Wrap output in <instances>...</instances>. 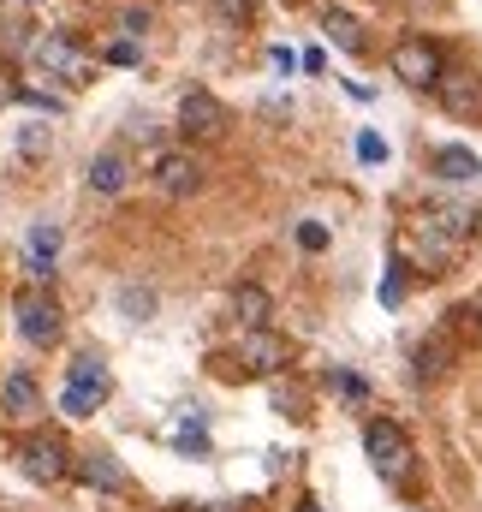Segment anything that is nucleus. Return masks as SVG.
Segmentation results:
<instances>
[{"label":"nucleus","mask_w":482,"mask_h":512,"mask_svg":"<svg viewBox=\"0 0 482 512\" xmlns=\"http://www.w3.org/2000/svg\"><path fill=\"white\" fill-rule=\"evenodd\" d=\"M477 221H482V209H471V203H423L411 233H405V251H411V262L423 274H441L459 256V245H471Z\"/></svg>","instance_id":"f257e3e1"},{"label":"nucleus","mask_w":482,"mask_h":512,"mask_svg":"<svg viewBox=\"0 0 482 512\" xmlns=\"http://www.w3.org/2000/svg\"><path fill=\"white\" fill-rule=\"evenodd\" d=\"M18 471H24L30 483H42V489L66 483V477H72V447H66V435H60V429H30V435L18 441Z\"/></svg>","instance_id":"f03ea898"},{"label":"nucleus","mask_w":482,"mask_h":512,"mask_svg":"<svg viewBox=\"0 0 482 512\" xmlns=\"http://www.w3.org/2000/svg\"><path fill=\"white\" fill-rule=\"evenodd\" d=\"M108 393H114V376H108V364L84 352V358L72 364L66 387H60V411H66V417H96V411L108 405Z\"/></svg>","instance_id":"7ed1b4c3"},{"label":"nucleus","mask_w":482,"mask_h":512,"mask_svg":"<svg viewBox=\"0 0 482 512\" xmlns=\"http://www.w3.org/2000/svg\"><path fill=\"white\" fill-rule=\"evenodd\" d=\"M363 453H369L375 477H387V483H399L411 471V435L399 423H387V417H369L363 423Z\"/></svg>","instance_id":"20e7f679"},{"label":"nucleus","mask_w":482,"mask_h":512,"mask_svg":"<svg viewBox=\"0 0 482 512\" xmlns=\"http://www.w3.org/2000/svg\"><path fill=\"white\" fill-rule=\"evenodd\" d=\"M12 316H18V334H24L30 346H54L60 328H66V316H60V304H54L48 286H24V292L12 298Z\"/></svg>","instance_id":"39448f33"},{"label":"nucleus","mask_w":482,"mask_h":512,"mask_svg":"<svg viewBox=\"0 0 482 512\" xmlns=\"http://www.w3.org/2000/svg\"><path fill=\"white\" fill-rule=\"evenodd\" d=\"M30 60H36L48 78H66V84H84V78H90V54H84L78 36H66V30H42V36L30 42Z\"/></svg>","instance_id":"423d86ee"},{"label":"nucleus","mask_w":482,"mask_h":512,"mask_svg":"<svg viewBox=\"0 0 482 512\" xmlns=\"http://www.w3.org/2000/svg\"><path fill=\"white\" fill-rule=\"evenodd\" d=\"M393 78L399 84H411V90H435L441 84V72H447V54L429 42V36H405L399 48H393Z\"/></svg>","instance_id":"0eeeda50"},{"label":"nucleus","mask_w":482,"mask_h":512,"mask_svg":"<svg viewBox=\"0 0 482 512\" xmlns=\"http://www.w3.org/2000/svg\"><path fill=\"white\" fill-rule=\"evenodd\" d=\"M155 191L161 197H197L203 191V161L191 149H161L155 155Z\"/></svg>","instance_id":"6e6552de"},{"label":"nucleus","mask_w":482,"mask_h":512,"mask_svg":"<svg viewBox=\"0 0 482 512\" xmlns=\"http://www.w3.org/2000/svg\"><path fill=\"white\" fill-rule=\"evenodd\" d=\"M179 131H185L191 143L221 137V131H227V108H221V96H209V90H185V102H179Z\"/></svg>","instance_id":"1a4fd4ad"},{"label":"nucleus","mask_w":482,"mask_h":512,"mask_svg":"<svg viewBox=\"0 0 482 512\" xmlns=\"http://www.w3.org/2000/svg\"><path fill=\"white\" fill-rule=\"evenodd\" d=\"M244 370L250 376H280L286 370V358H292V346L280 340V334H268V328H256V334H244Z\"/></svg>","instance_id":"9d476101"},{"label":"nucleus","mask_w":482,"mask_h":512,"mask_svg":"<svg viewBox=\"0 0 482 512\" xmlns=\"http://www.w3.org/2000/svg\"><path fill=\"white\" fill-rule=\"evenodd\" d=\"M435 96H441V108H447V114H465V120H477V114H482V84L471 78V72H441Z\"/></svg>","instance_id":"9b49d317"},{"label":"nucleus","mask_w":482,"mask_h":512,"mask_svg":"<svg viewBox=\"0 0 482 512\" xmlns=\"http://www.w3.org/2000/svg\"><path fill=\"white\" fill-rule=\"evenodd\" d=\"M0 411L6 417H36L42 411V387L30 370H6V382H0Z\"/></svg>","instance_id":"f8f14e48"},{"label":"nucleus","mask_w":482,"mask_h":512,"mask_svg":"<svg viewBox=\"0 0 482 512\" xmlns=\"http://www.w3.org/2000/svg\"><path fill=\"white\" fill-rule=\"evenodd\" d=\"M72 471H78V483H90V489H108V495L125 489V465L114 453H84V459H72Z\"/></svg>","instance_id":"ddd939ff"},{"label":"nucleus","mask_w":482,"mask_h":512,"mask_svg":"<svg viewBox=\"0 0 482 512\" xmlns=\"http://www.w3.org/2000/svg\"><path fill=\"white\" fill-rule=\"evenodd\" d=\"M125 179H131V155H125L120 143H114V149H102V155L90 161V191L114 197V191H125Z\"/></svg>","instance_id":"4468645a"},{"label":"nucleus","mask_w":482,"mask_h":512,"mask_svg":"<svg viewBox=\"0 0 482 512\" xmlns=\"http://www.w3.org/2000/svg\"><path fill=\"white\" fill-rule=\"evenodd\" d=\"M322 30H328V42L340 54H363V24L352 6H322Z\"/></svg>","instance_id":"2eb2a0df"},{"label":"nucleus","mask_w":482,"mask_h":512,"mask_svg":"<svg viewBox=\"0 0 482 512\" xmlns=\"http://www.w3.org/2000/svg\"><path fill=\"white\" fill-rule=\"evenodd\" d=\"M233 316H239L250 334H256V328H268V316H274V298H268V286L244 280L239 292H233Z\"/></svg>","instance_id":"dca6fc26"},{"label":"nucleus","mask_w":482,"mask_h":512,"mask_svg":"<svg viewBox=\"0 0 482 512\" xmlns=\"http://www.w3.org/2000/svg\"><path fill=\"white\" fill-rule=\"evenodd\" d=\"M429 167H435V179H447V185H471V179L482 173V161L471 155V149H459V143L435 149V161H429Z\"/></svg>","instance_id":"f3484780"},{"label":"nucleus","mask_w":482,"mask_h":512,"mask_svg":"<svg viewBox=\"0 0 482 512\" xmlns=\"http://www.w3.org/2000/svg\"><path fill=\"white\" fill-rule=\"evenodd\" d=\"M54 251H60V227H54V221H42V227L30 233V274H36V286H48V280H54Z\"/></svg>","instance_id":"a211bd4d"},{"label":"nucleus","mask_w":482,"mask_h":512,"mask_svg":"<svg viewBox=\"0 0 482 512\" xmlns=\"http://www.w3.org/2000/svg\"><path fill=\"white\" fill-rule=\"evenodd\" d=\"M411 364H417V382H435V376L447 370V340H441V334H435V340H423Z\"/></svg>","instance_id":"6ab92c4d"},{"label":"nucleus","mask_w":482,"mask_h":512,"mask_svg":"<svg viewBox=\"0 0 482 512\" xmlns=\"http://www.w3.org/2000/svg\"><path fill=\"white\" fill-rule=\"evenodd\" d=\"M120 310L131 322H149V310H155V292H143V286H125L120 292Z\"/></svg>","instance_id":"aec40b11"},{"label":"nucleus","mask_w":482,"mask_h":512,"mask_svg":"<svg viewBox=\"0 0 482 512\" xmlns=\"http://www.w3.org/2000/svg\"><path fill=\"white\" fill-rule=\"evenodd\" d=\"M102 60H114V66H137V60H143V48H137L131 36H114V42L102 48Z\"/></svg>","instance_id":"412c9836"},{"label":"nucleus","mask_w":482,"mask_h":512,"mask_svg":"<svg viewBox=\"0 0 482 512\" xmlns=\"http://www.w3.org/2000/svg\"><path fill=\"white\" fill-rule=\"evenodd\" d=\"M215 12H221L227 24H250V18H256V0H215Z\"/></svg>","instance_id":"4be33fe9"},{"label":"nucleus","mask_w":482,"mask_h":512,"mask_svg":"<svg viewBox=\"0 0 482 512\" xmlns=\"http://www.w3.org/2000/svg\"><path fill=\"white\" fill-rule=\"evenodd\" d=\"M298 245H304V251H328V227H322V221H304V227H298Z\"/></svg>","instance_id":"5701e85b"},{"label":"nucleus","mask_w":482,"mask_h":512,"mask_svg":"<svg viewBox=\"0 0 482 512\" xmlns=\"http://www.w3.org/2000/svg\"><path fill=\"white\" fill-rule=\"evenodd\" d=\"M18 149H24V155H42V149H48V131H42V126H24V131H18Z\"/></svg>","instance_id":"b1692460"},{"label":"nucleus","mask_w":482,"mask_h":512,"mask_svg":"<svg viewBox=\"0 0 482 512\" xmlns=\"http://www.w3.org/2000/svg\"><path fill=\"white\" fill-rule=\"evenodd\" d=\"M120 30H125V36H131V42H137V36L149 30V12H143V6H131V12H125V18H120Z\"/></svg>","instance_id":"393cba45"},{"label":"nucleus","mask_w":482,"mask_h":512,"mask_svg":"<svg viewBox=\"0 0 482 512\" xmlns=\"http://www.w3.org/2000/svg\"><path fill=\"white\" fill-rule=\"evenodd\" d=\"M334 387H340L346 399H369V382H358V376H346V370H334Z\"/></svg>","instance_id":"a878e982"},{"label":"nucleus","mask_w":482,"mask_h":512,"mask_svg":"<svg viewBox=\"0 0 482 512\" xmlns=\"http://www.w3.org/2000/svg\"><path fill=\"white\" fill-rule=\"evenodd\" d=\"M358 155H363V161H381V155H387V143H381L375 131H363V137H358Z\"/></svg>","instance_id":"bb28decb"},{"label":"nucleus","mask_w":482,"mask_h":512,"mask_svg":"<svg viewBox=\"0 0 482 512\" xmlns=\"http://www.w3.org/2000/svg\"><path fill=\"white\" fill-rule=\"evenodd\" d=\"M12 102H18V84H12V72L0 66V108H12Z\"/></svg>","instance_id":"cd10ccee"},{"label":"nucleus","mask_w":482,"mask_h":512,"mask_svg":"<svg viewBox=\"0 0 482 512\" xmlns=\"http://www.w3.org/2000/svg\"><path fill=\"white\" fill-rule=\"evenodd\" d=\"M322 66H328V54H322V48H310V54H304V72H310V78H322Z\"/></svg>","instance_id":"c85d7f7f"},{"label":"nucleus","mask_w":482,"mask_h":512,"mask_svg":"<svg viewBox=\"0 0 482 512\" xmlns=\"http://www.w3.org/2000/svg\"><path fill=\"white\" fill-rule=\"evenodd\" d=\"M298 512H322V507H316V501H298Z\"/></svg>","instance_id":"c756f323"},{"label":"nucleus","mask_w":482,"mask_h":512,"mask_svg":"<svg viewBox=\"0 0 482 512\" xmlns=\"http://www.w3.org/2000/svg\"><path fill=\"white\" fill-rule=\"evenodd\" d=\"M471 316H477V328H482V298H477V310H471Z\"/></svg>","instance_id":"7c9ffc66"},{"label":"nucleus","mask_w":482,"mask_h":512,"mask_svg":"<svg viewBox=\"0 0 482 512\" xmlns=\"http://www.w3.org/2000/svg\"><path fill=\"white\" fill-rule=\"evenodd\" d=\"M0 6H6V0H0Z\"/></svg>","instance_id":"2f4dec72"}]
</instances>
